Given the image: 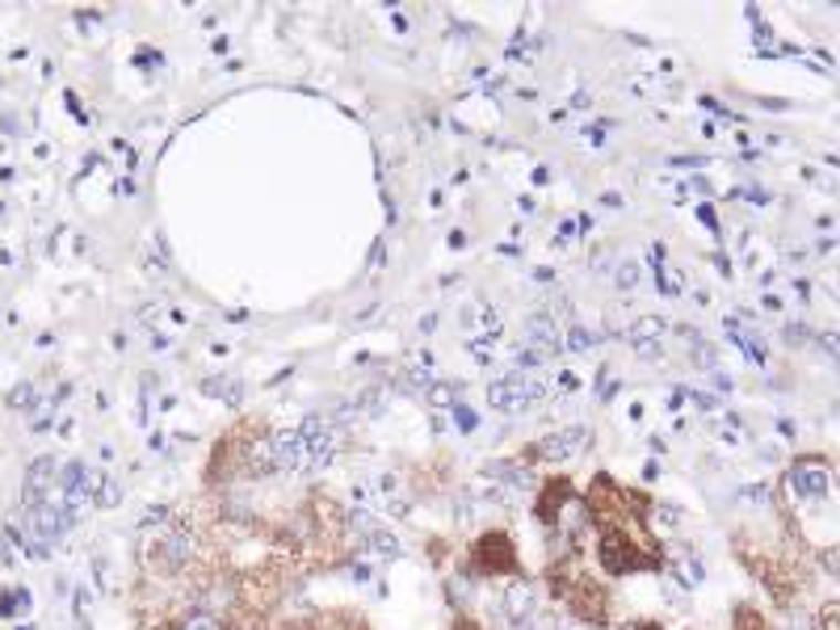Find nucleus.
I'll return each instance as SVG.
<instances>
[{"instance_id": "f257e3e1", "label": "nucleus", "mask_w": 840, "mask_h": 630, "mask_svg": "<svg viewBox=\"0 0 840 630\" xmlns=\"http://www.w3.org/2000/svg\"><path fill=\"white\" fill-rule=\"evenodd\" d=\"M597 559H601V567H606L609 576H634V571L660 567V555L643 550V543H639V538H630L627 525H618V529H601Z\"/></svg>"}, {"instance_id": "f03ea898", "label": "nucleus", "mask_w": 840, "mask_h": 630, "mask_svg": "<svg viewBox=\"0 0 840 630\" xmlns=\"http://www.w3.org/2000/svg\"><path fill=\"white\" fill-rule=\"evenodd\" d=\"M471 564H475L471 567L475 576H522L517 571V546H513V538L504 529L480 534V543L471 550Z\"/></svg>"}, {"instance_id": "7ed1b4c3", "label": "nucleus", "mask_w": 840, "mask_h": 630, "mask_svg": "<svg viewBox=\"0 0 840 630\" xmlns=\"http://www.w3.org/2000/svg\"><path fill=\"white\" fill-rule=\"evenodd\" d=\"M543 396L546 382H538L534 375H504L496 382H487V403L496 412H529Z\"/></svg>"}, {"instance_id": "20e7f679", "label": "nucleus", "mask_w": 840, "mask_h": 630, "mask_svg": "<svg viewBox=\"0 0 840 630\" xmlns=\"http://www.w3.org/2000/svg\"><path fill=\"white\" fill-rule=\"evenodd\" d=\"M298 438H303V454H307V471H319V466H328L336 459V450L345 445V433L336 429L333 420L324 417H307L303 420V429H298Z\"/></svg>"}, {"instance_id": "39448f33", "label": "nucleus", "mask_w": 840, "mask_h": 630, "mask_svg": "<svg viewBox=\"0 0 840 630\" xmlns=\"http://www.w3.org/2000/svg\"><path fill=\"white\" fill-rule=\"evenodd\" d=\"M501 609H504V618H508V627H522V622H529V618H538V613H543L538 585L525 580V576H513V580L504 585Z\"/></svg>"}, {"instance_id": "423d86ee", "label": "nucleus", "mask_w": 840, "mask_h": 630, "mask_svg": "<svg viewBox=\"0 0 840 630\" xmlns=\"http://www.w3.org/2000/svg\"><path fill=\"white\" fill-rule=\"evenodd\" d=\"M588 441H592V433H588L585 424H571V429H559V433H546L534 450H529V459H538V462H567V459H576L580 450H585Z\"/></svg>"}, {"instance_id": "0eeeda50", "label": "nucleus", "mask_w": 840, "mask_h": 630, "mask_svg": "<svg viewBox=\"0 0 840 630\" xmlns=\"http://www.w3.org/2000/svg\"><path fill=\"white\" fill-rule=\"evenodd\" d=\"M790 487H795L802 501H828V487H832V475H828V462L823 459H795L790 462Z\"/></svg>"}, {"instance_id": "6e6552de", "label": "nucleus", "mask_w": 840, "mask_h": 630, "mask_svg": "<svg viewBox=\"0 0 840 630\" xmlns=\"http://www.w3.org/2000/svg\"><path fill=\"white\" fill-rule=\"evenodd\" d=\"M265 454H270L273 475H294V471H307V454H303V438H298V429H286V433H273V438H265Z\"/></svg>"}, {"instance_id": "1a4fd4ad", "label": "nucleus", "mask_w": 840, "mask_h": 630, "mask_svg": "<svg viewBox=\"0 0 840 630\" xmlns=\"http://www.w3.org/2000/svg\"><path fill=\"white\" fill-rule=\"evenodd\" d=\"M97 483H102V471H88L84 462H67L60 475V496L72 508H84V504L97 496Z\"/></svg>"}, {"instance_id": "9d476101", "label": "nucleus", "mask_w": 840, "mask_h": 630, "mask_svg": "<svg viewBox=\"0 0 840 630\" xmlns=\"http://www.w3.org/2000/svg\"><path fill=\"white\" fill-rule=\"evenodd\" d=\"M189 559H193V538L181 534V529H172V534H165V538L156 543V567H165V571H186Z\"/></svg>"}, {"instance_id": "9b49d317", "label": "nucleus", "mask_w": 840, "mask_h": 630, "mask_svg": "<svg viewBox=\"0 0 840 630\" xmlns=\"http://www.w3.org/2000/svg\"><path fill=\"white\" fill-rule=\"evenodd\" d=\"M525 349L538 357L559 354V328H555L550 315H529V319H525Z\"/></svg>"}, {"instance_id": "f8f14e48", "label": "nucleus", "mask_w": 840, "mask_h": 630, "mask_svg": "<svg viewBox=\"0 0 840 630\" xmlns=\"http://www.w3.org/2000/svg\"><path fill=\"white\" fill-rule=\"evenodd\" d=\"M669 567H672V576H676V585L681 588H697L702 580H706V567H702V559H697V550H693V546H676Z\"/></svg>"}, {"instance_id": "ddd939ff", "label": "nucleus", "mask_w": 840, "mask_h": 630, "mask_svg": "<svg viewBox=\"0 0 840 630\" xmlns=\"http://www.w3.org/2000/svg\"><path fill=\"white\" fill-rule=\"evenodd\" d=\"M567 496H571V483H567L564 475L543 487V496H538V522H543L546 529L555 525V517H559V508L567 504Z\"/></svg>"}, {"instance_id": "4468645a", "label": "nucleus", "mask_w": 840, "mask_h": 630, "mask_svg": "<svg viewBox=\"0 0 840 630\" xmlns=\"http://www.w3.org/2000/svg\"><path fill=\"white\" fill-rule=\"evenodd\" d=\"M172 630H228V622L219 613H210V609H189L172 622Z\"/></svg>"}, {"instance_id": "2eb2a0df", "label": "nucleus", "mask_w": 840, "mask_h": 630, "mask_svg": "<svg viewBox=\"0 0 840 630\" xmlns=\"http://www.w3.org/2000/svg\"><path fill=\"white\" fill-rule=\"evenodd\" d=\"M0 613H4V618H21V613H30V592H25V588H4V597H0Z\"/></svg>"}, {"instance_id": "dca6fc26", "label": "nucleus", "mask_w": 840, "mask_h": 630, "mask_svg": "<svg viewBox=\"0 0 840 630\" xmlns=\"http://www.w3.org/2000/svg\"><path fill=\"white\" fill-rule=\"evenodd\" d=\"M118 501H123V483L114 480V475H102V483H97V496H93V504H97V508H114Z\"/></svg>"}, {"instance_id": "f3484780", "label": "nucleus", "mask_w": 840, "mask_h": 630, "mask_svg": "<svg viewBox=\"0 0 840 630\" xmlns=\"http://www.w3.org/2000/svg\"><path fill=\"white\" fill-rule=\"evenodd\" d=\"M664 333V324L655 319V315H643L634 328H630V336H634V345H651V336H660Z\"/></svg>"}, {"instance_id": "a211bd4d", "label": "nucleus", "mask_w": 840, "mask_h": 630, "mask_svg": "<svg viewBox=\"0 0 840 630\" xmlns=\"http://www.w3.org/2000/svg\"><path fill=\"white\" fill-rule=\"evenodd\" d=\"M735 627H739V630H769V627H765V618H760L753 606L735 609Z\"/></svg>"}, {"instance_id": "6ab92c4d", "label": "nucleus", "mask_w": 840, "mask_h": 630, "mask_svg": "<svg viewBox=\"0 0 840 630\" xmlns=\"http://www.w3.org/2000/svg\"><path fill=\"white\" fill-rule=\"evenodd\" d=\"M454 396H459V387H450V382H438V387H429V403H433V408H445V403H450Z\"/></svg>"}, {"instance_id": "aec40b11", "label": "nucleus", "mask_w": 840, "mask_h": 630, "mask_svg": "<svg viewBox=\"0 0 840 630\" xmlns=\"http://www.w3.org/2000/svg\"><path fill=\"white\" fill-rule=\"evenodd\" d=\"M819 564H823V571H828L832 580H840V543H837V546H828V550L819 555Z\"/></svg>"}, {"instance_id": "412c9836", "label": "nucleus", "mask_w": 840, "mask_h": 630, "mask_svg": "<svg viewBox=\"0 0 840 630\" xmlns=\"http://www.w3.org/2000/svg\"><path fill=\"white\" fill-rule=\"evenodd\" d=\"M555 630H601L585 622V618H571V613H555Z\"/></svg>"}, {"instance_id": "4be33fe9", "label": "nucleus", "mask_w": 840, "mask_h": 630, "mask_svg": "<svg viewBox=\"0 0 840 630\" xmlns=\"http://www.w3.org/2000/svg\"><path fill=\"white\" fill-rule=\"evenodd\" d=\"M567 345H571V349H592L597 340H592V336H588L585 328H571V336H567Z\"/></svg>"}, {"instance_id": "5701e85b", "label": "nucleus", "mask_w": 840, "mask_h": 630, "mask_svg": "<svg viewBox=\"0 0 840 630\" xmlns=\"http://www.w3.org/2000/svg\"><path fill=\"white\" fill-rule=\"evenodd\" d=\"M634 282H639V270H634V265H622V270H618V286H622V291H630Z\"/></svg>"}, {"instance_id": "b1692460", "label": "nucleus", "mask_w": 840, "mask_h": 630, "mask_svg": "<svg viewBox=\"0 0 840 630\" xmlns=\"http://www.w3.org/2000/svg\"><path fill=\"white\" fill-rule=\"evenodd\" d=\"M450 630H483V627L475 622V618H466V613H462V618H454V627Z\"/></svg>"}, {"instance_id": "393cba45", "label": "nucleus", "mask_w": 840, "mask_h": 630, "mask_svg": "<svg viewBox=\"0 0 840 630\" xmlns=\"http://www.w3.org/2000/svg\"><path fill=\"white\" fill-rule=\"evenodd\" d=\"M454 417H459V424H462V429H475V417H471V412H466V408H454Z\"/></svg>"}]
</instances>
